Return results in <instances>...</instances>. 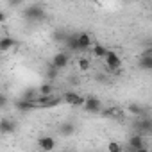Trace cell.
I'll return each mask as SVG.
<instances>
[{"mask_svg": "<svg viewBox=\"0 0 152 152\" xmlns=\"http://www.w3.org/2000/svg\"><path fill=\"white\" fill-rule=\"evenodd\" d=\"M23 18L32 23H41L47 20V11L39 4H31V6L23 7Z\"/></svg>", "mask_w": 152, "mask_h": 152, "instance_id": "6da1fadb", "label": "cell"}, {"mask_svg": "<svg viewBox=\"0 0 152 152\" xmlns=\"http://www.w3.org/2000/svg\"><path fill=\"white\" fill-rule=\"evenodd\" d=\"M127 148H129L131 152H145V150H148V147L145 145V138H143L141 134H138V132L129 138Z\"/></svg>", "mask_w": 152, "mask_h": 152, "instance_id": "7a4b0ae2", "label": "cell"}, {"mask_svg": "<svg viewBox=\"0 0 152 152\" xmlns=\"http://www.w3.org/2000/svg\"><path fill=\"white\" fill-rule=\"evenodd\" d=\"M83 109H84L86 113H90V115H99V113L102 111V102H100V99H97V97H88V99H84Z\"/></svg>", "mask_w": 152, "mask_h": 152, "instance_id": "3957f363", "label": "cell"}, {"mask_svg": "<svg viewBox=\"0 0 152 152\" xmlns=\"http://www.w3.org/2000/svg\"><path fill=\"white\" fill-rule=\"evenodd\" d=\"M61 99H63V102H66L68 106H73V107H83V104H84V97L75 91H64Z\"/></svg>", "mask_w": 152, "mask_h": 152, "instance_id": "277c9868", "label": "cell"}, {"mask_svg": "<svg viewBox=\"0 0 152 152\" xmlns=\"http://www.w3.org/2000/svg\"><path fill=\"white\" fill-rule=\"evenodd\" d=\"M138 66H140V70H143V72H150V70H152V48H150V47H147V48L140 54Z\"/></svg>", "mask_w": 152, "mask_h": 152, "instance_id": "5b68a950", "label": "cell"}, {"mask_svg": "<svg viewBox=\"0 0 152 152\" xmlns=\"http://www.w3.org/2000/svg\"><path fill=\"white\" fill-rule=\"evenodd\" d=\"M134 129H136V132H138V134L147 136V134H150V132H152V120H150V118H147V116L143 115V116H140V118H138V122L134 124Z\"/></svg>", "mask_w": 152, "mask_h": 152, "instance_id": "8992f818", "label": "cell"}, {"mask_svg": "<svg viewBox=\"0 0 152 152\" xmlns=\"http://www.w3.org/2000/svg\"><path fill=\"white\" fill-rule=\"evenodd\" d=\"M104 59H106V64H107V68H109V70H120V68H122V59L118 57V54H116V52H113V50H109V48H107V52H106Z\"/></svg>", "mask_w": 152, "mask_h": 152, "instance_id": "52a82bcc", "label": "cell"}, {"mask_svg": "<svg viewBox=\"0 0 152 152\" xmlns=\"http://www.w3.org/2000/svg\"><path fill=\"white\" fill-rule=\"evenodd\" d=\"M68 63H70V56H68V52L64 50V52H57L54 57H52V66H56L57 70H63V68H66L68 66Z\"/></svg>", "mask_w": 152, "mask_h": 152, "instance_id": "ba28073f", "label": "cell"}, {"mask_svg": "<svg viewBox=\"0 0 152 152\" xmlns=\"http://www.w3.org/2000/svg\"><path fill=\"white\" fill-rule=\"evenodd\" d=\"M18 129L16 122L11 118H2L0 120V134H15Z\"/></svg>", "mask_w": 152, "mask_h": 152, "instance_id": "9c48e42d", "label": "cell"}, {"mask_svg": "<svg viewBox=\"0 0 152 152\" xmlns=\"http://www.w3.org/2000/svg\"><path fill=\"white\" fill-rule=\"evenodd\" d=\"M15 107H16L18 111H22V113H29V111H34V109H38V104H36V100H25V99H18V100L15 102Z\"/></svg>", "mask_w": 152, "mask_h": 152, "instance_id": "30bf717a", "label": "cell"}, {"mask_svg": "<svg viewBox=\"0 0 152 152\" xmlns=\"http://www.w3.org/2000/svg\"><path fill=\"white\" fill-rule=\"evenodd\" d=\"M75 131H77V127H75L73 122H64V124H61L59 129H57V132H59L63 138H70V136H73Z\"/></svg>", "mask_w": 152, "mask_h": 152, "instance_id": "8fae6325", "label": "cell"}, {"mask_svg": "<svg viewBox=\"0 0 152 152\" xmlns=\"http://www.w3.org/2000/svg\"><path fill=\"white\" fill-rule=\"evenodd\" d=\"M64 47H66V52H79V45H77V32L75 34H66L64 38Z\"/></svg>", "mask_w": 152, "mask_h": 152, "instance_id": "7c38bea8", "label": "cell"}, {"mask_svg": "<svg viewBox=\"0 0 152 152\" xmlns=\"http://www.w3.org/2000/svg\"><path fill=\"white\" fill-rule=\"evenodd\" d=\"M77 45H79V52L88 50L91 47V36L88 32H77Z\"/></svg>", "mask_w": 152, "mask_h": 152, "instance_id": "4fadbf2b", "label": "cell"}, {"mask_svg": "<svg viewBox=\"0 0 152 152\" xmlns=\"http://www.w3.org/2000/svg\"><path fill=\"white\" fill-rule=\"evenodd\" d=\"M38 147L41 148V150H54L56 148V140L52 138V136H41L39 140H38Z\"/></svg>", "mask_w": 152, "mask_h": 152, "instance_id": "5bb4252c", "label": "cell"}, {"mask_svg": "<svg viewBox=\"0 0 152 152\" xmlns=\"http://www.w3.org/2000/svg\"><path fill=\"white\" fill-rule=\"evenodd\" d=\"M15 47H16V39H15V38H11V36L0 38V50H2V54H4V52H9V50H13Z\"/></svg>", "mask_w": 152, "mask_h": 152, "instance_id": "9a60e30c", "label": "cell"}, {"mask_svg": "<svg viewBox=\"0 0 152 152\" xmlns=\"http://www.w3.org/2000/svg\"><path fill=\"white\" fill-rule=\"evenodd\" d=\"M20 99H25V100H36L38 99V88L31 86V88H25L20 95Z\"/></svg>", "mask_w": 152, "mask_h": 152, "instance_id": "2e32d148", "label": "cell"}, {"mask_svg": "<svg viewBox=\"0 0 152 152\" xmlns=\"http://www.w3.org/2000/svg\"><path fill=\"white\" fill-rule=\"evenodd\" d=\"M38 95H43V97H47V95H54V84L48 81V83H43L41 86H38Z\"/></svg>", "mask_w": 152, "mask_h": 152, "instance_id": "e0dca14e", "label": "cell"}, {"mask_svg": "<svg viewBox=\"0 0 152 152\" xmlns=\"http://www.w3.org/2000/svg\"><path fill=\"white\" fill-rule=\"evenodd\" d=\"M127 111H129L131 115H136V116H143V115H147V111L143 109V106H140V104H136V102L129 104V106H127Z\"/></svg>", "mask_w": 152, "mask_h": 152, "instance_id": "ac0fdd59", "label": "cell"}, {"mask_svg": "<svg viewBox=\"0 0 152 152\" xmlns=\"http://www.w3.org/2000/svg\"><path fill=\"white\" fill-rule=\"evenodd\" d=\"M91 50H93V56H95V57H104L106 52H107V48H106L104 45H100V43H95Z\"/></svg>", "mask_w": 152, "mask_h": 152, "instance_id": "d6986e66", "label": "cell"}, {"mask_svg": "<svg viewBox=\"0 0 152 152\" xmlns=\"http://www.w3.org/2000/svg\"><path fill=\"white\" fill-rule=\"evenodd\" d=\"M57 73H59V70H57L56 66H52V64H50V66L47 68V81H50V83H52V81L57 77Z\"/></svg>", "mask_w": 152, "mask_h": 152, "instance_id": "ffe728a7", "label": "cell"}, {"mask_svg": "<svg viewBox=\"0 0 152 152\" xmlns=\"http://www.w3.org/2000/svg\"><path fill=\"white\" fill-rule=\"evenodd\" d=\"M107 148H109V152H122V150H124V147H122L120 143H115V141H111V143L107 145Z\"/></svg>", "mask_w": 152, "mask_h": 152, "instance_id": "44dd1931", "label": "cell"}, {"mask_svg": "<svg viewBox=\"0 0 152 152\" xmlns=\"http://www.w3.org/2000/svg\"><path fill=\"white\" fill-rule=\"evenodd\" d=\"M64 38H66L64 31H56L54 32V41H64Z\"/></svg>", "mask_w": 152, "mask_h": 152, "instance_id": "7402d4cb", "label": "cell"}, {"mask_svg": "<svg viewBox=\"0 0 152 152\" xmlns=\"http://www.w3.org/2000/svg\"><path fill=\"white\" fill-rule=\"evenodd\" d=\"M79 68H81V70H88V68H90V59L81 57V59H79Z\"/></svg>", "mask_w": 152, "mask_h": 152, "instance_id": "603a6c76", "label": "cell"}, {"mask_svg": "<svg viewBox=\"0 0 152 152\" xmlns=\"http://www.w3.org/2000/svg\"><path fill=\"white\" fill-rule=\"evenodd\" d=\"M115 113H116V109H115V107H109V109H106V111L102 109V111H100L99 115H104V116H113Z\"/></svg>", "mask_w": 152, "mask_h": 152, "instance_id": "cb8c5ba5", "label": "cell"}, {"mask_svg": "<svg viewBox=\"0 0 152 152\" xmlns=\"http://www.w3.org/2000/svg\"><path fill=\"white\" fill-rule=\"evenodd\" d=\"M7 4H9V7H20L23 4V0H7Z\"/></svg>", "mask_w": 152, "mask_h": 152, "instance_id": "d4e9b609", "label": "cell"}, {"mask_svg": "<svg viewBox=\"0 0 152 152\" xmlns=\"http://www.w3.org/2000/svg\"><path fill=\"white\" fill-rule=\"evenodd\" d=\"M7 102H9V100H7V97L0 93V109H4V107L7 106Z\"/></svg>", "mask_w": 152, "mask_h": 152, "instance_id": "484cf974", "label": "cell"}, {"mask_svg": "<svg viewBox=\"0 0 152 152\" xmlns=\"http://www.w3.org/2000/svg\"><path fill=\"white\" fill-rule=\"evenodd\" d=\"M6 20H7V15H6L4 11H0V23H4Z\"/></svg>", "mask_w": 152, "mask_h": 152, "instance_id": "4316f807", "label": "cell"}, {"mask_svg": "<svg viewBox=\"0 0 152 152\" xmlns=\"http://www.w3.org/2000/svg\"><path fill=\"white\" fill-rule=\"evenodd\" d=\"M91 2H99V0H91Z\"/></svg>", "mask_w": 152, "mask_h": 152, "instance_id": "83f0119b", "label": "cell"}, {"mask_svg": "<svg viewBox=\"0 0 152 152\" xmlns=\"http://www.w3.org/2000/svg\"><path fill=\"white\" fill-rule=\"evenodd\" d=\"M0 56H2V50H0Z\"/></svg>", "mask_w": 152, "mask_h": 152, "instance_id": "f1b7e54d", "label": "cell"}]
</instances>
